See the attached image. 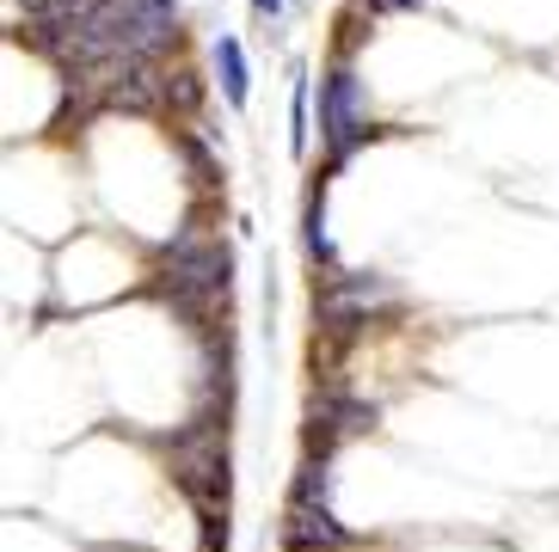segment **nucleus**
<instances>
[{
	"label": "nucleus",
	"instance_id": "f8f14e48",
	"mask_svg": "<svg viewBox=\"0 0 559 552\" xmlns=\"http://www.w3.org/2000/svg\"><path fill=\"white\" fill-rule=\"evenodd\" d=\"M25 13H32V19H44V13H50V0H25Z\"/></svg>",
	"mask_w": 559,
	"mask_h": 552
},
{
	"label": "nucleus",
	"instance_id": "0eeeda50",
	"mask_svg": "<svg viewBox=\"0 0 559 552\" xmlns=\"http://www.w3.org/2000/svg\"><path fill=\"white\" fill-rule=\"evenodd\" d=\"M301 240H308V259L313 264H332V240H326V196H308V215H301Z\"/></svg>",
	"mask_w": 559,
	"mask_h": 552
},
{
	"label": "nucleus",
	"instance_id": "9b49d317",
	"mask_svg": "<svg viewBox=\"0 0 559 552\" xmlns=\"http://www.w3.org/2000/svg\"><path fill=\"white\" fill-rule=\"evenodd\" d=\"M252 13H264V19H277V13H283V0H252Z\"/></svg>",
	"mask_w": 559,
	"mask_h": 552
},
{
	"label": "nucleus",
	"instance_id": "f257e3e1",
	"mask_svg": "<svg viewBox=\"0 0 559 552\" xmlns=\"http://www.w3.org/2000/svg\"><path fill=\"white\" fill-rule=\"evenodd\" d=\"M166 448H173V479H179V491L203 516L210 552H215V540L228 547V430H215L210 418H198L191 430H179V436L166 442Z\"/></svg>",
	"mask_w": 559,
	"mask_h": 552
},
{
	"label": "nucleus",
	"instance_id": "f03ea898",
	"mask_svg": "<svg viewBox=\"0 0 559 552\" xmlns=\"http://www.w3.org/2000/svg\"><path fill=\"white\" fill-rule=\"evenodd\" d=\"M320 135H326V160L345 166L362 142H376V123H369V98L362 81L350 74V62H332L326 81H320Z\"/></svg>",
	"mask_w": 559,
	"mask_h": 552
},
{
	"label": "nucleus",
	"instance_id": "423d86ee",
	"mask_svg": "<svg viewBox=\"0 0 559 552\" xmlns=\"http://www.w3.org/2000/svg\"><path fill=\"white\" fill-rule=\"evenodd\" d=\"M362 430H376V406H369V399H332L326 406V442L332 436H362Z\"/></svg>",
	"mask_w": 559,
	"mask_h": 552
},
{
	"label": "nucleus",
	"instance_id": "39448f33",
	"mask_svg": "<svg viewBox=\"0 0 559 552\" xmlns=\"http://www.w3.org/2000/svg\"><path fill=\"white\" fill-rule=\"evenodd\" d=\"M215 74H222V98H228L234 111L247 105V93H252V74H247V49H240V37H215Z\"/></svg>",
	"mask_w": 559,
	"mask_h": 552
},
{
	"label": "nucleus",
	"instance_id": "1a4fd4ad",
	"mask_svg": "<svg viewBox=\"0 0 559 552\" xmlns=\"http://www.w3.org/2000/svg\"><path fill=\"white\" fill-rule=\"evenodd\" d=\"M166 98H179V105H198V74H173V81H166Z\"/></svg>",
	"mask_w": 559,
	"mask_h": 552
},
{
	"label": "nucleus",
	"instance_id": "7ed1b4c3",
	"mask_svg": "<svg viewBox=\"0 0 559 552\" xmlns=\"http://www.w3.org/2000/svg\"><path fill=\"white\" fill-rule=\"evenodd\" d=\"M166 271H173V301L185 313H198L228 295L234 259H228V245L210 240V233H179V240L166 245Z\"/></svg>",
	"mask_w": 559,
	"mask_h": 552
},
{
	"label": "nucleus",
	"instance_id": "20e7f679",
	"mask_svg": "<svg viewBox=\"0 0 559 552\" xmlns=\"http://www.w3.org/2000/svg\"><path fill=\"white\" fill-rule=\"evenodd\" d=\"M400 289L388 283V276L376 271H332L326 276V289H320V320L326 325H362V320H376L381 308H394Z\"/></svg>",
	"mask_w": 559,
	"mask_h": 552
},
{
	"label": "nucleus",
	"instance_id": "6e6552de",
	"mask_svg": "<svg viewBox=\"0 0 559 552\" xmlns=\"http://www.w3.org/2000/svg\"><path fill=\"white\" fill-rule=\"evenodd\" d=\"M289 123H296V130H289V154H308V74H301L296 68V111H289Z\"/></svg>",
	"mask_w": 559,
	"mask_h": 552
},
{
	"label": "nucleus",
	"instance_id": "9d476101",
	"mask_svg": "<svg viewBox=\"0 0 559 552\" xmlns=\"http://www.w3.org/2000/svg\"><path fill=\"white\" fill-rule=\"evenodd\" d=\"M369 13H400V7H425V0H362Z\"/></svg>",
	"mask_w": 559,
	"mask_h": 552
}]
</instances>
